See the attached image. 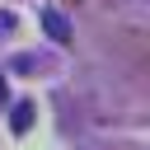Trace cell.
<instances>
[{
	"instance_id": "3",
	"label": "cell",
	"mask_w": 150,
	"mask_h": 150,
	"mask_svg": "<svg viewBox=\"0 0 150 150\" xmlns=\"http://www.w3.org/2000/svg\"><path fill=\"white\" fill-rule=\"evenodd\" d=\"M0 98H5V75H0Z\"/></svg>"
},
{
	"instance_id": "1",
	"label": "cell",
	"mask_w": 150,
	"mask_h": 150,
	"mask_svg": "<svg viewBox=\"0 0 150 150\" xmlns=\"http://www.w3.org/2000/svg\"><path fill=\"white\" fill-rule=\"evenodd\" d=\"M42 28H47V38L70 42V23H66V14H61V9H42Z\"/></svg>"
},
{
	"instance_id": "2",
	"label": "cell",
	"mask_w": 150,
	"mask_h": 150,
	"mask_svg": "<svg viewBox=\"0 0 150 150\" xmlns=\"http://www.w3.org/2000/svg\"><path fill=\"white\" fill-rule=\"evenodd\" d=\"M9 127L23 136V131L33 127V103H14V112H9Z\"/></svg>"
}]
</instances>
